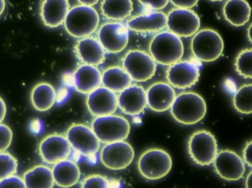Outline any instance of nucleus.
I'll use <instances>...</instances> for the list:
<instances>
[{"instance_id":"obj_35","label":"nucleus","mask_w":252,"mask_h":188,"mask_svg":"<svg viewBox=\"0 0 252 188\" xmlns=\"http://www.w3.org/2000/svg\"><path fill=\"white\" fill-rule=\"evenodd\" d=\"M140 3L155 11L163 9L169 3V0H138Z\"/></svg>"},{"instance_id":"obj_43","label":"nucleus","mask_w":252,"mask_h":188,"mask_svg":"<svg viewBox=\"0 0 252 188\" xmlns=\"http://www.w3.org/2000/svg\"><path fill=\"white\" fill-rule=\"evenodd\" d=\"M212 2H220V1H222V0H211Z\"/></svg>"},{"instance_id":"obj_4","label":"nucleus","mask_w":252,"mask_h":188,"mask_svg":"<svg viewBox=\"0 0 252 188\" xmlns=\"http://www.w3.org/2000/svg\"><path fill=\"white\" fill-rule=\"evenodd\" d=\"M91 129L100 142L109 144L127 139L131 128L125 117L110 114L94 119Z\"/></svg>"},{"instance_id":"obj_27","label":"nucleus","mask_w":252,"mask_h":188,"mask_svg":"<svg viewBox=\"0 0 252 188\" xmlns=\"http://www.w3.org/2000/svg\"><path fill=\"white\" fill-rule=\"evenodd\" d=\"M129 75L120 67H111L103 73L101 84L113 92H122L132 84Z\"/></svg>"},{"instance_id":"obj_19","label":"nucleus","mask_w":252,"mask_h":188,"mask_svg":"<svg viewBox=\"0 0 252 188\" xmlns=\"http://www.w3.org/2000/svg\"><path fill=\"white\" fill-rule=\"evenodd\" d=\"M69 10L68 0H42L41 19L46 27L56 28L64 24Z\"/></svg>"},{"instance_id":"obj_32","label":"nucleus","mask_w":252,"mask_h":188,"mask_svg":"<svg viewBox=\"0 0 252 188\" xmlns=\"http://www.w3.org/2000/svg\"><path fill=\"white\" fill-rule=\"evenodd\" d=\"M82 188H117L116 182H113L106 176L93 174L87 176L82 182Z\"/></svg>"},{"instance_id":"obj_37","label":"nucleus","mask_w":252,"mask_h":188,"mask_svg":"<svg viewBox=\"0 0 252 188\" xmlns=\"http://www.w3.org/2000/svg\"><path fill=\"white\" fill-rule=\"evenodd\" d=\"M243 161L249 167H252V141H249L246 143V147L243 150Z\"/></svg>"},{"instance_id":"obj_16","label":"nucleus","mask_w":252,"mask_h":188,"mask_svg":"<svg viewBox=\"0 0 252 188\" xmlns=\"http://www.w3.org/2000/svg\"><path fill=\"white\" fill-rule=\"evenodd\" d=\"M87 107L92 115L103 117L116 112L118 108V96L115 92L104 86H100L87 98Z\"/></svg>"},{"instance_id":"obj_18","label":"nucleus","mask_w":252,"mask_h":188,"mask_svg":"<svg viewBox=\"0 0 252 188\" xmlns=\"http://www.w3.org/2000/svg\"><path fill=\"white\" fill-rule=\"evenodd\" d=\"M175 97V89L171 85L158 82L147 89V106L156 112H163L171 108Z\"/></svg>"},{"instance_id":"obj_14","label":"nucleus","mask_w":252,"mask_h":188,"mask_svg":"<svg viewBox=\"0 0 252 188\" xmlns=\"http://www.w3.org/2000/svg\"><path fill=\"white\" fill-rule=\"evenodd\" d=\"M39 154L44 161L55 164L67 160L72 152V147L66 136L53 134L45 136L39 145Z\"/></svg>"},{"instance_id":"obj_10","label":"nucleus","mask_w":252,"mask_h":188,"mask_svg":"<svg viewBox=\"0 0 252 188\" xmlns=\"http://www.w3.org/2000/svg\"><path fill=\"white\" fill-rule=\"evenodd\" d=\"M200 20L190 9L175 8L166 16V27L178 37H190L198 31Z\"/></svg>"},{"instance_id":"obj_39","label":"nucleus","mask_w":252,"mask_h":188,"mask_svg":"<svg viewBox=\"0 0 252 188\" xmlns=\"http://www.w3.org/2000/svg\"><path fill=\"white\" fill-rule=\"evenodd\" d=\"M99 0H78V2L82 5L93 7L96 5Z\"/></svg>"},{"instance_id":"obj_7","label":"nucleus","mask_w":252,"mask_h":188,"mask_svg":"<svg viewBox=\"0 0 252 188\" xmlns=\"http://www.w3.org/2000/svg\"><path fill=\"white\" fill-rule=\"evenodd\" d=\"M188 151L191 160L196 164L210 165L218 152L217 139L208 131H197L189 139Z\"/></svg>"},{"instance_id":"obj_5","label":"nucleus","mask_w":252,"mask_h":188,"mask_svg":"<svg viewBox=\"0 0 252 188\" xmlns=\"http://www.w3.org/2000/svg\"><path fill=\"white\" fill-rule=\"evenodd\" d=\"M138 167L143 177L149 180H158L170 172L172 160L164 150L151 148L141 154Z\"/></svg>"},{"instance_id":"obj_21","label":"nucleus","mask_w":252,"mask_h":188,"mask_svg":"<svg viewBox=\"0 0 252 188\" xmlns=\"http://www.w3.org/2000/svg\"><path fill=\"white\" fill-rule=\"evenodd\" d=\"M75 52L84 64L97 67L105 61V51L95 38L80 39L75 46Z\"/></svg>"},{"instance_id":"obj_13","label":"nucleus","mask_w":252,"mask_h":188,"mask_svg":"<svg viewBox=\"0 0 252 188\" xmlns=\"http://www.w3.org/2000/svg\"><path fill=\"white\" fill-rule=\"evenodd\" d=\"M212 164L220 177L226 181L240 180L246 171L243 159L231 150L218 152Z\"/></svg>"},{"instance_id":"obj_15","label":"nucleus","mask_w":252,"mask_h":188,"mask_svg":"<svg viewBox=\"0 0 252 188\" xmlns=\"http://www.w3.org/2000/svg\"><path fill=\"white\" fill-rule=\"evenodd\" d=\"M200 77V69L191 61H179L169 66L166 72L168 83L172 87L186 89L196 84Z\"/></svg>"},{"instance_id":"obj_11","label":"nucleus","mask_w":252,"mask_h":188,"mask_svg":"<svg viewBox=\"0 0 252 188\" xmlns=\"http://www.w3.org/2000/svg\"><path fill=\"white\" fill-rule=\"evenodd\" d=\"M135 157V151L130 144L125 141L106 144L101 151V162L107 168L121 170L130 165Z\"/></svg>"},{"instance_id":"obj_3","label":"nucleus","mask_w":252,"mask_h":188,"mask_svg":"<svg viewBox=\"0 0 252 188\" xmlns=\"http://www.w3.org/2000/svg\"><path fill=\"white\" fill-rule=\"evenodd\" d=\"M150 53L156 62L171 66L181 61L184 55V45L176 35L169 31L160 32L152 39Z\"/></svg>"},{"instance_id":"obj_31","label":"nucleus","mask_w":252,"mask_h":188,"mask_svg":"<svg viewBox=\"0 0 252 188\" xmlns=\"http://www.w3.org/2000/svg\"><path fill=\"white\" fill-rule=\"evenodd\" d=\"M18 161L8 152L0 153V181L17 173Z\"/></svg>"},{"instance_id":"obj_23","label":"nucleus","mask_w":252,"mask_h":188,"mask_svg":"<svg viewBox=\"0 0 252 188\" xmlns=\"http://www.w3.org/2000/svg\"><path fill=\"white\" fill-rule=\"evenodd\" d=\"M54 182L63 188H70L79 182L81 171L75 161L64 160L54 164L52 169Z\"/></svg>"},{"instance_id":"obj_25","label":"nucleus","mask_w":252,"mask_h":188,"mask_svg":"<svg viewBox=\"0 0 252 188\" xmlns=\"http://www.w3.org/2000/svg\"><path fill=\"white\" fill-rule=\"evenodd\" d=\"M57 92L52 85L45 82L38 83L33 88L31 101L35 109L44 112L51 109L57 101Z\"/></svg>"},{"instance_id":"obj_38","label":"nucleus","mask_w":252,"mask_h":188,"mask_svg":"<svg viewBox=\"0 0 252 188\" xmlns=\"http://www.w3.org/2000/svg\"><path fill=\"white\" fill-rule=\"evenodd\" d=\"M7 113V107L5 101L0 97V123H2L5 118Z\"/></svg>"},{"instance_id":"obj_41","label":"nucleus","mask_w":252,"mask_h":188,"mask_svg":"<svg viewBox=\"0 0 252 188\" xmlns=\"http://www.w3.org/2000/svg\"><path fill=\"white\" fill-rule=\"evenodd\" d=\"M5 0H0V16L3 14L5 10Z\"/></svg>"},{"instance_id":"obj_20","label":"nucleus","mask_w":252,"mask_h":188,"mask_svg":"<svg viewBox=\"0 0 252 188\" xmlns=\"http://www.w3.org/2000/svg\"><path fill=\"white\" fill-rule=\"evenodd\" d=\"M101 78L102 74L96 67L88 64L78 67L72 76L75 89L85 95L101 86Z\"/></svg>"},{"instance_id":"obj_12","label":"nucleus","mask_w":252,"mask_h":188,"mask_svg":"<svg viewBox=\"0 0 252 188\" xmlns=\"http://www.w3.org/2000/svg\"><path fill=\"white\" fill-rule=\"evenodd\" d=\"M98 38L104 51L110 54H119L127 46L129 32L127 27L122 23H106L100 27Z\"/></svg>"},{"instance_id":"obj_2","label":"nucleus","mask_w":252,"mask_h":188,"mask_svg":"<svg viewBox=\"0 0 252 188\" xmlns=\"http://www.w3.org/2000/svg\"><path fill=\"white\" fill-rule=\"evenodd\" d=\"M99 15L96 10L87 5H76L69 10L64 27L70 36L76 39L89 37L98 28Z\"/></svg>"},{"instance_id":"obj_24","label":"nucleus","mask_w":252,"mask_h":188,"mask_svg":"<svg viewBox=\"0 0 252 188\" xmlns=\"http://www.w3.org/2000/svg\"><path fill=\"white\" fill-rule=\"evenodd\" d=\"M223 16L233 26H245L250 19V5L246 0H228L224 5Z\"/></svg>"},{"instance_id":"obj_8","label":"nucleus","mask_w":252,"mask_h":188,"mask_svg":"<svg viewBox=\"0 0 252 188\" xmlns=\"http://www.w3.org/2000/svg\"><path fill=\"white\" fill-rule=\"evenodd\" d=\"M156 62L150 54L141 51H130L123 59V69L132 81L145 82L156 74Z\"/></svg>"},{"instance_id":"obj_6","label":"nucleus","mask_w":252,"mask_h":188,"mask_svg":"<svg viewBox=\"0 0 252 188\" xmlns=\"http://www.w3.org/2000/svg\"><path fill=\"white\" fill-rule=\"evenodd\" d=\"M191 48L193 55L199 61L212 62L222 55L223 40L215 30L204 29L194 34L191 40Z\"/></svg>"},{"instance_id":"obj_33","label":"nucleus","mask_w":252,"mask_h":188,"mask_svg":"<svg viewBox=\"0 0 252 188\" xmlns=\"http://www.w3.org/2000/svg\"><path fill=\"white\" fill-rule=\"evenodd\" d=\"M13 140L12 130L7 125L0 123V153L5 152Z\"/></svg>"},{"instance_id":"obj_36","label":"nucleus","mask_w":252,"mask_h":188,"mask_svg":"<svg viewBox=\"0 0 252 188\" xmlns=\"http://www.w3.org/2000/svg\"><path fill=\"white\" fill-rule=\"evenodd\" d=\"M170 1L178 8L190 9L197 5L199 0H170Z\"/></svg>"},{"instance_id":"obj_22","label":"nucleus","mask_w":252,"mask_h":188,"mask_svg":"<svg viewBox=\"0 0 252 188\" xmlns=\"http://www.w3.org/2000/svg\"><path fill=\"white\" fill-rule=\"evenodd\" d=\"M128 28L137 33H156L166 27V15L153 11L132 17L127 22Z\"/></svg>"},{"instance_id":"obj_26","label":"nucleus","mask_w":252,"mask_h":188,"mask_svg":"<svg viewBox=\"0 0 252 188\" xmlns=\"http://www.w3.org/2000/svg\"><path fill=\"white\" fill-rule=\"evenodd\" d=\"M26 188H54V179L52 169L48 166H34L23 175Z\"/></svg>"},{"instance_id":"obj_17","label":"nucleus","mask_w":252,"mask_h":188,"mask_svg":"<svg viewBox=\"0 0 252 188\" xmlns=\"http://www.w3.org/2000/svg\"><path fill=\"white\" fill-rule=\"evenodd\" d=\"M118 107L129 115L141 114L147 107V92L141 86L131 84L118 96Z\"/></svg>"},{"instance_id":"obj_30","label":"nucleus","mask_w":252,"mask_h":188,"mask_svg":"<svg viewBox=\"0 0 252 188\" xmlns=\"http://www.w3.org/2000/svg\"><path fill=\"white\" fill-rule=\"evenodd\" d=\"M252 49H246L241 51L236 58V71L244 79H252Z\"/></svg>"},{"instance_id":"obj_40","label":"nucleus","mask_w":252,"mask_h":188,"mask_svg":"<svg viewBox=\"0 0 252 188\" xmlns=\"http://www.w3.org/2000/svg\"><path fill=\"white\" fill-rule=\"evenodd\" d=\"M246 188H252V172L248 175L246 182Z\"/></svg>"},{"instance_id":"obj_42","label":"nucleus","mask_w":252,"mask_h":188,"mask_svg":"<svg viewBox=\"0 0 252 188\" xmlns=\"http://www.w3.org/2000/svg\"><path fill=\"white\" fill-rule=\"evenodd\" d=\"M250 31H251V26L250 27H249V40L251 41V34H250Z\"/></svg>"},{"instance_id":"obj_9","label":"nucleus","mask_w":252,"mask_h":188,"mask_svg":"<svg viewBox=\"0 0 252 188\" xmlns=\"http://www.w3.org/2000/svg\"><path fill=\"white\" fill-rule=\"evenodd\" d=\"M66 138L72 148L82 155L94 157L100 148V141L92 129L83 124H73L67 129Z\"/></svg>"},{"instance_id":"obj_34","label":"nucleus","mask_w":252,"mask_h":188,"mask_svg":"<svg viewBox=\"0 0 252 188\" xmlns=\"http://www.w3.org/2000/svg\"><path fill=\"white\" fill-rule=\"evenodd\" d=\"M0 188H26V187L21 177L14 175L0 181Z\"/></svg>"},{"instance_id":"obj_29","label":"nucleus","mask_w":252,"mask_h":188,"mask_svg":"<svg viewBox=\"0 0 252 188\" xmlns=\"http://www.w3.org/2000/svg\"><path fill=\"white\" fill-rule=\"evenodd\" d=\"M252 84H246L239 88L234 94L233 104L238 112L244 114H250L252 111Z\"/></svg>"},{"instance_id":"obj_1","label":"nucleus","mask_w":252,"mask_h":188,"mask_svg":"<svg viewBox=\"0 0 252 188\" xmlns=\"http://www.w3.org/2000/svg\"><path fill=\"white\" fill-rule=\"evenodd\" d=\"M207 107L204 99L194 92H183L175 97L170 108L173 118L183 125L197 124L204 118Z\"/></svg>"},{"instance_id":"obj_28","label":"nucleus","mask_w":252,"mask_h":188,"mask_svg":"<svg viewBox=\"0 0 252 188\" xmlns=\"http://www.w3.org/2000/svg\"><path fill=\"white\" fill-rule=\"evenodd\" d=\"M101 11L106 18L122 21L130 17L133 4L132 0H103Z\"/></svg>"}]
</instances>
